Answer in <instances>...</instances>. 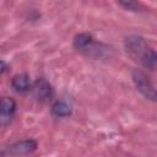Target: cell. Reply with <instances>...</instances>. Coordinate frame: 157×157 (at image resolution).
Wrapping results in <instances>:
<instances>
[{
	"label": "cell",
	"mask_w": 157,
	"mask_h": 157,
	"mask_svg": "<svg viewBox=\"0 0 157 157\" xmlns=\"http://www.w3.org/2000/svg\"><path fill=\"white\" fill-rule=\"evenodd\" d=\"M126 50L136 60H140L142 65L153 70L156 67V53L153 49L148 48L147 43L141 37H129L125 40Z\"/></svg>",
	"instance_id": "6da1fadb"
},
{
	"label": "cell",
	"mask_w": 157,
	"mask_h": 157,
	"mask_svg": "<svg viewBox=\"0 0 157 157\" xmlns=\"http://www.w3.org/2000/svg\"><path fill=\"white\" fill-rule=\"evenodd\" d=\"M132 81L136 86V88L147 98L155 101L156 99V92H155V87L151 83L150 78L147 77V75L140 70H134L132 71Z\"/></svg>",
	"instance_id": "7a4b0ae2"
},
{
	"label": "cell",
	"mask_w": 157,
	"mask_h": 157,
	"mask_svg": "<svg viewBox=\"0 0 157 157\" xmlns=\"http://www.w3.org/2000/svg\"><path fill=\"white\" fill-rule=\"evenodd\" d=\"M31 91L34 99L38 102H47L53 97V88L44 77L36 80L31 86Z\"/></svg>",
	"instance_id": "3957f363"
},
{
	"label": "cell",
	"mask_w": 157,
	"mask_h": 157,
	"mask_svg": "<svg viewBox=\"0 0 157 157\" xmlns=\"http://www.w3.org/2000/svg\"><path fill=\"white\" fill-rule=\"evenodd\" d=\"M15 112H16V102L10 97H1L0 98V126L9 124Z\"/></svg>",
	"instance_id": "277c9868"
},
{
	"label": "cell",
	"mask_w": 157,
	"mask_h": 157,
	"mask_svg": "<svg viewBox=\"0 0 157 157\" xmlns=\"http://www.w3.org/2000/svg\"><path fill=\"white\" fill-rule=\"evenodd\" d=\"M37 147V142L34 140H23L21 142H17L12 146H10V148L7 150V152H11L12 155L16 156H21V155H27L32 151H34Z\"/></svg>",
	"instance_id": "5b68a950"
},
{
	"label": "cell",
	"mask_w": 157,
	"mask_h": 157,
	"mask_svg": "<svg viewBox=\"0 0 157 157\" xmlns=\"http://www.w3.org/2000/svg\"><path fill=\"white\" fill-rule=\"evenodd\" d=\"M11 85L12 87L17 91V92H26L28 90H31V80H29V76L27 74H18V75H15L12 77V81H11Z\"/></svg>",
	"instance_id": "8992f818"
},
{
	"label": "cell",
	"mask_w": 157,
	"mask_h": 157,
	"mask_svg": "<svg viewBox=\"0 0 157 157\" xmlns=\"http://www.w3.org/2000/svg\"><path fill=\"white\" fill-rule=\"evenodd\" d=\"M52 113H53V115H55L58 118H64V117H67L71 114V107H70V104H67L64 101H58L53 104Z\"/></svg>",
	"instance_id": "52a82bcc"
},
{
	"label": "cell",
	"mask_w": 157,
	"mask_h": 157,
	"mask_svg": "<svg viewBox=\"0 0 157 157\" xmlns=\"http://www.w3.org/2000/svg\"><path fill=\"white\" fill-rule=\"evenodd\" d=\"M92 37L87 33H80L78 36H76V38L74 39V45L75 48L80 49V50H83L86 48H88L91 44H92Z\"/></svg>",
	"instance_id": "ba28073f"
},
{
	"label": "cell",
	"mask_w": 157,
	"mask_h": 157,
	"mask_svg": "<svg viewBox=\"0 0 157 157\" xmlns=\"http://www.w3.org/2000/svg\"><path fill=\"white\" fill-rule=\"evenodd\" d=\"M6 69H7V65L5 64V61L0 60V75H1L2 72H5V71H6Z\"/></svg>",
	"instance_id": "9c48e42d"
}]
</instances>
